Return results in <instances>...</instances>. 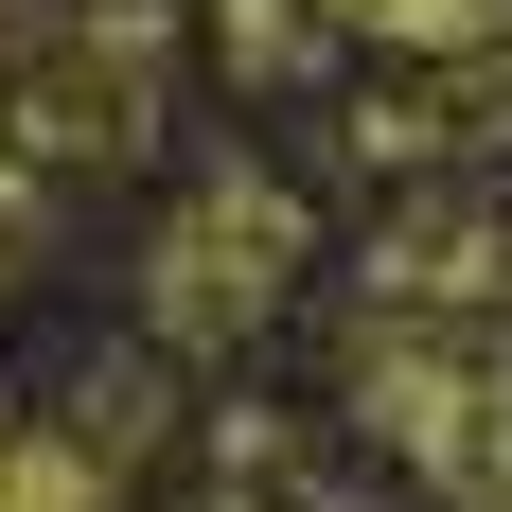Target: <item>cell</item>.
<instances>
[{
	"mask_svg": "<svg viewBox=\"0 0 512 512\" xmlns=\"http://www.w3.org/2000/svg\"><path fill=\"white\" fill-rule=\"evenodd\" d=\"M283 248H301V212L230 177V195H195L177 230H159V301H177V318H230V301H265V265H283Z\"/></svg>",
	"mask_w": 512,
	"mask_h": 512,
	"instance_id": "6da1fadb",
	"label": "cell"
},
{
	"mask_svg": "<svg viewBox=\"0 0 512 512\" xmlns=\"http://www.w3.org/2000/svg\"><path fill=\"white\" fill-rule=\"evenodd\" d=\"M318 18H354L371 53H442V71L460 53H512V0H318Z\"/></svg>",
	"mask_w": 512,
	"mask_h": 512,
	"instance_id": "7a4b0ae2",
	"label": "cell"
}]
</instances>
